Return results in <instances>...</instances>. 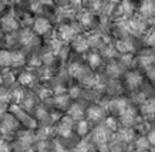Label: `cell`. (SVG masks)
<instances>
[{"instance_id": "6da1fadb", "label": "cell", "mask_w": 155, "mask_h": 152, "mask_svg": "<svg viewBox=\"0 0 155 152\" xmlns=\"http://www.w3.org/2000/svg\"><path fill=\"white\" fill-rule=\"evenodd\" d=\"M144 47L142 40L134 36L120 40H114V48L118 53V56H125V54H137L141 48Z\"/></svg>"}, {"instance_id": "7a4b0ae2", "label": "cell", "mask_w": 155, "mask_h": 152, "mask_svg": "<svg viewBox=\"0 0 155 152\" xmlns=\"http://www.w3.org/2000/svg\"><path fill=\"white\" fill-rule=\"evenodd\" d=\"M121 78H122V86L125 87L131 94L137 92L138 90H141L144 82H145V74L141 73L140 70H137V68L125 71Z\"/></svg>"}, {"instance_id": "3957f363", "label": "cell", "mask_w": 155, "mask_h": 152, "mask_svg": "<svg viewBox=\"0 0 155 152\" xmlns=\"http://www.w3.org/2000/svg\"><path fill=\"white\" fill-rule=\"evenodd\" d=\"M152 67H155V50L150 47H142L135 54V68L145 74Z\"/></svg>"}, {"instance_id": "277c9868", "label": "cell", "mask_w": 155, "mask_h": 152, "mask_svg": "<svg viewBox=\"0 0 155 152\" xmlns=\"http://www.w3.org/2000/svg\"><path fill=\"white\" fill-rule=\"evenodd\" d=\"M21 29L20 27V23L16 15H14V11H9L7 15L2 16L0 17V31L3 34H13V33H17L19 30Z\"/></svg>"}, {"instance_id": "5b68a950", "label": "cell", "mask_w": 155, "mask_h": 152, "mask_svg": "<svg viewBox=\"0 0 155 152\" xmlns=\"http://www.w3.org/2000/svg\"><path fill=\"white\" fill-rule=\"evenodd\" d=\"M37 70H34V68H23L20 73H17V82H19L21 87L24 88H33L36 84H37Z\"/></svg>"}, {"instance_id": "8992f818", "label": "cell", "mask_w": 155, "mask_h": 152, "mask_svg": "<svg viewBox=\"0 0 155 152\" xmlns=\"http://www.w3.org/2000/svg\"><path fill=\"white\" fill-rule=\"evenodd\" d=\"M73 50V53H77V54H81V56H84L87 51L91 50L90 47V40H88V34L87 33H80L78 36H75L73 40H71V43L68 44Z\"/></svg>"}, {"instance_id": "52a82bcc", "label": "cell", "mask_w": 155, "mask_h": 152, "mask_svg": "<svg viewBox=\"0 0 155 152\" xmlns=\"http://www.w3.org/2000/svg\"><path fill=\"white\" fill-rule=\"evenodd\" d=\"M137 13L152 23V20L155 19V0H138Z\"/></svg>"}, {"instance_id": "ba28073f", "label": "cell", "mask_w": 155, "mask_h": 152, "mask_svg": "<svg viewBox=\"0 0 155 152\" xmlns=\"http://www.w3.org/2000/svg\"><path fill=\"white\" fill-rule=\"evenodd\" d=\"M84 60H85V63H87V66H88L93 71H97L100 67H103L104 64L107 63L98 50H90V51H87L84 54Z\"/></svg>"}, {"instance_id": "9c48e42d", "label": "cell", "mask_w": 155, "mask_h": 152, "mask_svg": "<svg viewBox=\"0 0 155 152\" xmlns=\"http://www.w3.org/2000/svg\"><path fill=\"white\" fill-rule=\"evenodd\" d=\"M85 118L87 121H100L105 119V108L101 105H90L85 109Z\"/></svg>"}, {"instance_id": "30bf717a", "label": "cell", "mask_w": 155, "mask_h": 152, "mask_svg": "<svg viewBox=\"0 0 155 152\" xmlns=\"http://www.w3.org/2000/svg\"><path fill=\"white\" fill-rule=\"evenodd\" d=\"M13 66V58H12V50L9 48H0V70H7Z\"/></svg>"}, {"instance_id": "8fae6325", "label": "cell", "mask_w": 155, "mask_h": 152, "mask_svg": "<svg viewBox=\"0 0 155 152\" xmlns=\"http://www.w3.org/2000/svg\"><path fill=\"white\" fill-rule=\"evenodd\" d=\"M132 147H134V151H151V144L148 138L145 135H140V134L137 135Z\"/></svg>"}, {"instance_id": "7c38bea8", "label": "cell", "mask_w": 155, "mask_h": 152, "mask_svg": "<svg viewBox=\"0 0 155 152\" xmlns=\"http://www.w3.org/2000/svg\"><path fill=\"white\" fill-rule=\"evenodd\" d=\"M141 40H142L144 47H150V48H154L155 50V26L151 24V27L148 29V31L144 34V37H142Z\"/></svg>"}, {"instance_id": "4fadbf2b", "label": "cell", "mask_w": 155, "mask_h": 152, "mask_svg": "<svg viewBox=\"0 0 155 152\" xmlns=\"http://www.w3.org/2000/svg\"><path fill=\"white\" fill-rule=\"evenodd\" d=\"M90 132V122L87 119H81V121H77V134L80 137H85L87 134Z\"/></svg>"}, {"instance_id": "5bb4252c", "label": "cell", "mask_w": 155, "mask_h": 152, "mask_svg": "<svg viewBox=\"0 0 155 152\" xmlns=\"http://www.w3.org/2000/svg\"><path fill=\"white\" fill-rule=\"evenodd\" d=\"M145 137L148 138V141L151 144V148H155V121L151 122V127L148 129V132L145 134Z\"/></svg>"}, {"instance_id": "9a60e30c", "label": "cell", "mask_w": 155, "mask_h": 152, "mask_svg": "<svg viewBox=\"0 0 155 152\" xmlns=\"http://www.w3.org/2000/svg\"><path fill=\"white\" fill-rule=\"evenodd\" d=\"M10 144H12V141H10V139L0 137V152H10V151H12Z\"/></svg>"}, {"instance_id": "2e32d148", "label": "cell", "mask_w": 155, "mask_h": 152, "mask_svg": "<svg viewBox=\"0 0 155 152\" xmlns=\"http://www.w3.org/2000/svg\"><path fill=\"white\" fill-rule=\"evenodd\" d=\"M3 86V71L0 70V87Z\"/></svg>"}, {"instance_id": "e0dca14e", "label": "cell", "mask_w": 155, "mask_h": 152, "mask_svg": "<svg viewBox=\"0 0 155 152\" xmlns=\"http://www.w3.org/2000/svg\"><path fill=\"white\" fill-rule=\"evenodd\" d=\"M117 2H121V0H117Z\"/></svg>"}]
</instances>
